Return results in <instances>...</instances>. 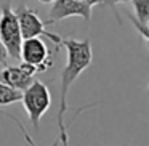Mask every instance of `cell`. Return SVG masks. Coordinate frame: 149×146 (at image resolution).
<instances>
[{
    "label": "cell",
    "mask_w": 149,
    "mask_h": 146,
    "mask_svg": "<svg viewBox=\"0 0 149 146\" xmlns=\"http://www.w3.org/2000/svg\"><path fill=\"white\" fill-rule=\"evenodd\" d=\"M63 45L68 52V61L61 71V85H59V106H58V130H59V143L63 146H69V133L64 125V114L68 111V95L72 84L79 79V75L91 64L93 53H91L90 39L77 40V39H63Z\"/></svg>",
    "instance_id": "cell-1"
},
{
    "label": "cell",
    "mask_w": 149,
    "mask_h": 146,
    "mask_svg": "<svg viewBox=\"0 0 149 146\" xmlns=\"http://www.w3.org/2000/svg\"><path fill=\"white\" fill-rule=\"evenodd\" d=\"M21 103L24 106V111L27 112V117H29L32 127L39 129L42 116L52 106V95H50L48 87L40 80H34L23 92Z\"/></svg>",
    "instance_id": "cell-2"
},
{
    "label": "cell",
    "mask_w": 149,
    "mask_h": 146,
    "mask_svg": "<svg viewBox=\"0 0 149 146\" xmlns=\"http://www.w3.org/2000/svg\"><path fill=\"white\" fill-rule=\"evenodd\" d=\"M0 40L8 52V58L19 59L21 45H23V34L19 29V23L15 10L10 3H5L0 11Z\"/></svg>",
    "instance_id": "cell-3"
},
{
    "label": "cell",
    "mask_w": 149,
    "mask_h": 146,
    "mask_svg": "<svg viewBox=\"0 0 149 146\" xmlns=\"http://www.w3.org/2000/svg\"><path fill=\"white\" fill-rule=\"evenodd\" d=\"M18 18V23H19V29L23 34V39H32V37H47L55 43V52H58L59 47L63 45V39L55 32H50L47 31V24L40 20V16L37 15V11L34 8H29L26 5H19V7L15 10Z\"/></svg>",
    "instance_id": "cell-4"
},
{
    "label": "cell",
    "mask_w": 149,
    "mask_h": 146,
    "mask_svg": "<svg viewBox=\"0 0 149 146\" xmlns=\"http://www.w3.org/2000/svg\"><path fill=\"white\" fill-rule=\"evenodd\" d=\"M91 8L93 5L88 0H55L45 24H55L71 16H82L88 23L91 20Z\"/></svg>",
    "instance_id": "cell-5"
},
{
    "label": "cell",
    "mask_w": 149,
    "mask_h": 146,
    "mask_svg": "<svg viewBox=\"0 0 149 146\" xmlns=\"http://www.w3.org/2000/svg\"><path fill=\"white\" fill-rule=\"evenodd\" d=\"M19 59L23 63L36 66L37 72H45L48 68L53 66V58L48 52V47L40 37L24 39L21 45Z\"/></svg>",
    "instance_id": "cell-6"
},
{
    "label": "cell",
    "mask_w": 149,
    "mask_h": 146,
    "mask_svg": "<svg viewBox=\"0 0 149 146\" xmlns=\"http://www.w3.org/2000/svg\"><path fill=\"white\" fill-rule=\"evenodd\" d=\"M37 74L36 66L23 63L18 66H5L2 71H0V82L10 85V87L16 88L19 92H24L31 84H32L36 79L34 75Z\"/></svg>",
    "instance_id": "cell-7"
},
{
    "label": "cell",
    "mask_w": 149,
    "mask_h": 146,
    "mask_svg": "<svg viewBox=\"0 0 149 146\" xmlns=\"http://www.w3.org/2000/svg\"><path fill=\"white\" fill-rule=\"evenodd\" d=\"M21 96H23V92L0 82V106H8V104L18 103V101H21Z\"/></svg>",
    "instance_id": "cell-8"
},
{
    "label": "cell",
    "mask_w": 149,
    "mask_h": 146,
    "mask_svg": "<svg viewBox=\"0 0 149 146\" xmlns=\"http://www.w3.org/2000/svg\"><path fill=\"white\" fill-rule=\"evenodd\" d=\"M133 10H135V20L144 24L149 20V0H132Z\"/></svg>",
    "instance_id": "cell-9"
},
{
    "label": "cell",
    "mask_w": 149,
    "mask_h": 146,
    "mask_svg": "<svg viewBox=\"0 0 149 146\" xmlns=\"http://www.w3.org/2000/svg\"><path fill=\"white\" fill-rule=\"evenodd\" d=\"M130 20H132V23H133V26H135V29L138 31L139 32V36L143 37V39L144 40H149V20L146 21L144 24H141V23H138V21L135 20V18H130Z\"/></svg>",
    "instance_id": "cell-10"
},
{
    "label": "cell",
    "mask_w": 149,
    "mask_h": 146,
    "mask_svg": "<svg viewBox=\"0 0 149 146\" xmlns=\"http://www.w3.org/2000/svg\"><path fill=\"white\" fill-rule=\"evenodd\" d=\"M128 2H132V0H101V3L104 5V7H107V8H111V10L114 11V15H116V18H117V21L119 23H122V20H120V16H119V11H117V3H128Z\"/></svg>",
    "instance_id": "cell-11"
},
{
    "label": "cell",
    "mask_w": 149,
    "mask_h": 146,
    "mask_svg": "<svg viewBox=\"0 0 149 146\" xmlns=\"http://www.w3.org/2000/svg\"><path fill=\"white\" fill-rule=\"evenodd\" d=\"M11 117V116H10ZM11 119H13L15 120V122H16L18 124V127H19V130H21V133H23V136H24V138H26V141L27 143H29V145L31 146H36V143H34V140L32 138H31V136H29V133H26V130H24V127H23V124H21V122H18V120L16 119H15V117H11ZM58 145H61V143H59V140H56V141L55 143H53V145L52 146H58Z\"/></svg>",
    "instance_id": "cell-12"
},
{
    "label": "cell",
    "mask_w": 149,
    "mask_h": 146,
    "mask_svg": "<svg viewBox=\"0 0 149 146\" xmlns=\"http://www.w3.org/2000/svg\"><path fill=\"white\" fill-rule=\"evenodd\" d=\"M7 61H8V52L5 48V45L2 43V40H0V63L3 66H7Z\"/></svg>",
    "instance_id": "cell-13"
},
{
    "label": "cell",
    "mask_w": 149,
    "mask_h": 146,
    "mask_svg": "<svg viewBox=\"0 0 149 146\" xmlns=\"http://www.w3.org/2000/svg\"><path fill=\"white\" fill-rule=\"evenodd\" d=\"M40 3H43V5H48V3H53L55 0H39Z\"/></svg>",
    "instance_id": "cell-14"
},
{
    "label": "cell",
    "mask_w": 149,
    "mask_h": 146,
    "mask_svg": "<svg viewBox=\"0 0 149 146\" xmlns=\"http://www.w3.org/2000/svg\"><path fill=\"white\" fill-rule=\"evenodd\" d=\"M146 95L149 96V85H148V88H146Z\"/></svg>",
    "instance_id": "cell-15"
},
{
    "label": "cell",
    "mask_w": 149,
    "mask_h": 146,
    "mask_svg": "<svg viewBox=\"0 0 149 146\" xmlns=\"http://www.w3.org/2000/svg\"><path fill=\"white\" fill-rule=\"evenodd\" d=\"M144 42H146V47L149 48V40H144Z\"/></svg>",
    "instance_id": "cell-16"
}]
</instances>
